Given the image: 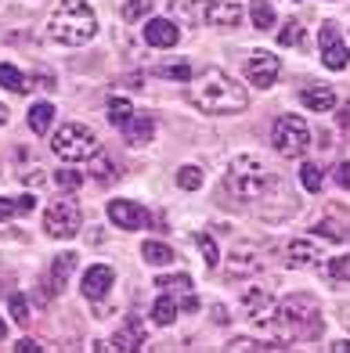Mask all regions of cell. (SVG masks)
Wrapping results in <instances>:
<instances>
[{
    "label": "cell",
    "instance_id": "obj_49",
    "mask_svg": "<svg viewBox=\"0 0 350 353\" xmlns=\"http://www.w3.org/2000/svg\"><path fill=\"white\" fill-rule=\"evenodd\" d=\"M4 335H8V325H4V321H0V343H4Z\"/></svg>",
    "mask_w": 350,
    "mask_h": 353
},
{
    "label": "cell",
    "instance_id": "obj_35",
    "mask_svg": "<svg viewBox=\"0 0 350 353\" xmlns=\"http://www.w3.org/2000/svg\"><path fill=\"white\" fill-rule=\"evenodd\" d=\"M148 8H152V0H126V4H123V19L137 22V19H145V14H148Z\"/></svg>",
    "mask_w": 350,
    "mask_h": 353
},
{
    "label": "cell",
    "instance_id": "obj_41",
    "mask_svg": "<svg viewBox=\"0 0 350 353\" xmlns=\"http://www.w3.org/2000/svg\"><path fill=\"white\" fill-rule=\"evenodd\" d=\"M336 184L350 191V163H340V166H336Z\"/></svg>",
    "mask_w": 350,
    "mask_h": 353
},
{
    "label": "cell",
    "instance_id": "obj_43",
    "mask_svg": "<svg viewBox=\"0 0 350 353\" xmlns=\"http://www.w3.org/2000/svg\"><path fill=\"white\" fill-rule=\"evenodd\" d=\"M14 350H19V353H40L43 346H40V343H33V339H22V343L14 346Z\"/></svg>",
    "mask_w": 350,
    "mask_h": 353
},
{
    "label": "cell",
    "instance_id": "obj_47",
    "mask_svg": "<svg viewBox=\"0 0 350 353\" xmlns=\"http://www.w3.org/2000/svg\"><path fill=\"white\" fill-rule=\"evenodd\" d=\"M213 321H217V325H224V321H228L224 317V307H213Z\"/></svg>",
    "mask_w": 350,
    "mask_h": 353
},
{
    "label": "cell",
    "instance_id": "obj_11",
    "mask_svg": "<svg viewBox=\"0 0 350 353\" xmlns=\"http://www.w3.org/2000/svg\"><path fill=\"white\" fill-rule=\"evenodd\" d=\"M108 220H113L116 228H123V231H141L148 223V213L141 210L137 202H130V199H116V202H108Z\"/></svg>",
    "mask_w": 350,
    "mask_h": 353
},
{
    "label": "cell",
    "instance_id": "obj_7",
    "mask_svg": "<svg viewBox=\"0 0 350 353\" xmlns=\"http://www.w3.org/2000/svg\"><path fill=\"white\" fill-rule=\"evenodd\" d=\"M79 223H84V213H79V205L72 199H58V202H51V210L43 213V231L51 238H76Z\"/></svg>",
    "mask_w": 350,
    "mask_h": 353
},
{
    "label": "cell",
    "instance_id": "obj_20",
    "mask_svg": "<svg viewBox=\"0 0 350 353\" xmlns=\"http://www.w3.org/2000/svg\"><path fill=\"white\" fill-rule=\"evenodd\" d=\"M318 260V245L307 242V238H296V242H289V249H285V263L289 267H311Z\"/></svg>",
    "mask_w": 350,
    "mask_h": 353
},
{
    "label": "cell",
    "instance_id": "obj_36",
    "mask_svg": "<svg viewBox=\"0 0 350 353\" xmlns=\"http://www.w3.org/2000/svg\"><path fill=\"white\" fill-rule=\"evenodd\" d=\"M195 245H199V249H202V256H206V267L213 270V267L220 263V256H217V245H213V238H210V234H195Z\"/></svg>",
    "mask_w": 350,
    "mask_h": 353
},
{
    "label": "cell",
    "instance_id": "obj_37",
    "mask_svg": "<svg viewBox=\"0 0 350 353\" xmlns=\"http://www.w3.org/2000/svg\"><path fill=\"white\" fill-rule=\"evenodd\" d=\"M55 181H58V188L76 191L79 184H84V173H76V170H58V173H55Z\"/></svg>",
    "mask_w": 350,
    "mask_h": 353
},
{
    "label": "cell",
    "instance_id": "obj_31",
    "mask_svg": "<svg viewBox=\"0 0 350 353\" xmlns=\"http://www.w3.org/2000/svg\"><path fill=\"white\" fill-rule=\"evenodd\" d=\"M325 274L332 281H350V256H332L325 263Z\"/></svg>",
    "mask_w": 350,
    "mask_h": 353
},
{
    "label": "cell",
    "instance_id": "obj_25",
    "mask_svg": "<svg viewBox=\"0 0 350 353\" xmlns=\"http://www.w3.org/2000/svg\"><path fill=\"white\" fill-rule=\"evenodd\" d=\"M0 87H8V90H14V94L33 90V87H29V79L14 69V65H0Z\"/></svg>",
    "mask_w": 350,
    "mask_h": 353
},
{
    "label": "cell",
    "instance_id": "obj_44",
    "mask_svg": "<svg viewBox=\"0 0 350 353\" xmlns=\"http://www.w3.org/2000/svg\"><path fill=\"white\" fill-rule=\"evenodd\" d=\"M37 90H55V79L51 76H40L37 79Z\"/></svg>",
    "mask_w": 350,
    "mask_h": 353
},
{
    "label": "cell",
    "instance_id": "obj_46",
    "mask_svg": "<svg viewBox=\"0 0 350 353\" xmlns=\"http://www.w3.org/2000/svg\"><path fill=\"white\" fill-rule=\"evenodd\" d=\"M336 119H340V126H350V101L340 108V116H336Z\"/></svg>",
    "mask_w": 350,
    "mask_h": 353
},
{
    "label": "cell",
    "instance_id": "obj_5",
    "mask_svg": "<svg viewBox=\"0 0 350 353\" xmlns=\"http://www.w3.org/2000/svg\"><path fill=\"white\" fill-rule=\"evenodd\" d=\"M51 148H55V155L61 159V163H84V159H90L94 152H98V141H94V134L87 130V126L66 123V126L55 134Z\"/></svg>",
    "mask_w": 350,
    "mask_h": 353
},
{
    "label": "cell",
    "instance_id": "obj_48",
    "mask_svg": "<svg viewBox=\"0 0 350 353\" xmlns=\"http://www.w3.org/2000/svg\"><path fill=\"white\" fill-rule=\"evenodd\" d=\"M4 123H8V108H4V105H0V126H4Z\"/></svg>",
    "mask_w": 350,
    "mask_h": 353
},
{
    "label": "cell",
    "instance_id": "obj_2",
    "mask_svg": "<svg viewBox=\"0 0 350 353\" xmlns=\"http://www.w3.org/2000/svg\"><path fill=\"white\" fill-rule=\"evenodd\" d=\"M47 33H51L55 43H66V47H79L94 40L98 33V19H94V11L84 4V0H61L55 8L51 22H47Z\"/></svg>",
    "mask_w": 350,
    "mask_h": 353
},
{
    "label": "cell",
    "instance_id": "obj_28",
    "mask_svg": "<svg viewBox=\"0 0 350 353\" xmlns=\"http://www.w3.org/2000/svg\"><path fill=\"white\" fill-rule=\"evenodd\" d=\"M159 76L177 79V83H192V65L188 61H166V65H159Z\"/></svg>",
    "mask_w": 350,
    "mask_h": 353
},
{
    "label": "cell",
    "instance_id": "obj_16",
    "mask_svg": "<svg viewBox=\"0 0 350 353\" xmlns=\"http://www.w3.org/2000/svg\"><path fill=\"white\" fill-rule=\"evenodd\" d=\"M177 40H181L177 22H170V19L145 22V43H152V47H177Z\"/></svg>",
    "mask_w": 350,
    "mask_h": 353
},
{
    "label": "cell",
    "instance_id": "obj_40",
    "mask_svg": "<svg viewBox=\"0 0 350 353\" xmlns=\"http://www.w3.org/2000/svg\"><path fill=\"white\" fill-rule=\"evenodd\" d=\"M14 213H19V202H14V199H0V220H11Z\"/></svg>",
    "mask_w": 350,
    "mask_h": 353
},
{
    "label": "cell",
    "instance_id": "obj_29",
    "mask_svg": "<svg viewBox=\"0 0 350 353\" xmlns=\"http://www.w3.org/2000/svg\"><path fill=\"white\" fill-rule=\"evenodd\" d=\"M130 116H134V105L126 98H116V94H113V98H108V119H113L116 126H123Z\"/></svg>",
    "mask_w": 350,
    "mask_h": 353
},
{
    "label": "cell",
    "instance_id": "obj_9",
    "mask_svg": "<svg viewBox=\"0 0 350 353\" xmlns=\"http://www.w3.org/2000/svg\"><path fill=\"white\" fill-rule=\"evenodd\" d=\"M278 72H282V61H278L271 51H253V54L246 58V76H249V83L260 87V90L275 87Z\"/></svg>",
    "mask_w": 350,
    "mask_h": 353
},
{
    "label": "cell",
    "instance_id": "obj_23",
    "mask_svg": "<svg viewBox=\"0 0 350 353\" xmlns=\"http://www.w3.org/2000/svg\"><path fill=\"white\" fill-rule=\"evenodd\" d=\"M141 256H145V263H152V267H166V263L177 260L173 249L163 245V242H145V245H141Z\"/></svg>",
    "mask_w": 350,
    "mask_h": 353
},
{
    "label": "cell",
    "instance_id": "obj_32",
    "mask_svg": "<svg viewBox=\"0 0 350 353\" xmlns=\"http://www.w3.org/2000/svg\"><path fill=\"white\" fill-rule=\"evenodd\" d=\"M300 181H304V188H307V191H322L325 173H322V166H318V163H307L304 170H300Z\"/></svg>",
    "mask_w": 350,
    "mask_h": 353
},
{
    "label": "cell",
    "instance_id": "obj_17",
    "mask_svg": "<svg viewBox=\"0 0 350 353\" xmlns=\"http://www.w3.org/2000/svg\"><path fill=\"white\" fill-rule=\"evenodd\" d=\"M123 137H126V144H134V148L148 144V141L155 137V123H152V116H130V119L123 123Z\"/></svg>",
    "mask_w": 350,
    "mask_h": 353
},
{
    "label": "cell",
    "instance_id": "obj_15",
    "mask_svg": "<svg viewBox=\"0 0 350 353\" xmlns=\"http://www.w3.org/2000/svg\"><path fill=\"white\" fill-rule=\"evenodd\" d=\"M155 288H163L166 296H173V303L181 299V307L184 310H199V299L192 296V278L188 274H177V278H159Z\"/></svg>",
    "mask_w": 350,
    "mask_h": 353
},
{
    "label": "cell",
    "instance_id": "obj_30",
    "mask_svg": "<svg viewBox=\"0 0 350 353\" xmlns=\"http://www.w3.org/2000/svg\"><path fill=\"white\" fill-rule=\"evenodd\" d=\"M8 310H11V317H14V325H29V299L22 296V292H11V299H8Z\"/></svg>",
    "mask_w": 350,
    "mask_h": 353
},
{
    "label": "cell",
    "instance_id": "obj_12",
    "mask_svg": "<svg viewBox=\"0 0 350 353\" xmlns=\"http://www.w3.org/2000/svg\"><path fill=\"white\" fill-rule=\"evenodd\" d=\"M113 281H116L113 267H105V263H94V267H87L84 281H79V292H84L87 299H105V292L113 288Z\"/></svg>",
    "mask_w": 350,
    "mask_h": 353
},
{
    "label": "cell",
    "instance_id": "obj_22",
    "mask_svg": "<svg viewBox=\"0 0 350 353\" xmlns=\"http://www.w3.org/2000/svg\"><path fill=\"white\" fill-rule=\"evenodd\" d=\"M72 267H76V252H61L58 260H55V267H51V288H66V281H69V274H72Z\"/></svg>",
    "mask_w": 350,
    "mask_h": 353
},
{
    "label": "cell",
    "instance_id": "obj_3",
    "mask_svg": "<svg viewBox=\"0 0 350 353\" xmlns=\"http://www.w3.org/2000/svg\"><path fill=\"white\" fill-rule=\"evenodd\" d=\"M271 321L285 339H314V335H322V310H318V299L311 296H289L285 303H278Z\"/></svg>",
    "mask_w": 350,
    "mask_h": 353
},
{
    "label": "cell",
    "instance_id": "obj_34",
    "mask_svg": "<svg viewBox=\"0 0 350 353\" xmlns=\"http://www.w3.org/2000/svg\"><path fill=\"white\" fill-rule=\"evenodd\" d=\"M278 43L282 47H300V43H304V26H300V22H285V29L278 33Z\"/></svg>",
    "mask_w": 350,
    "mask_h": 353
},
{
    "label": "cell",
    "instance_id": "obj_1",
    "mask_svg": "<svg viewBox=\"0 0 350 353\" xmlns=\"http://www.w3.org/2000/svg\"><path fill=\"white\" fill-rule=\"evenodd\" d=\"M188 98L195 108L210 112V116H228V112H242L246 108V90L235 83L224 69H202L195 79V87H188Z\"/></svg>",
    "mask_w": 350,
    "mask_h": 353
},
{
    "label": "cell",
    "instance_id": "obj_27",
    "mask_svg": "<svg viewBox=\"0 0 350 353\" xmlns=\"http://www.w3.org/2000/svg\"><path fill=\"white\" fill-rule=\"evenodd\" d=\"M173 317H177V303H173V296L163 292V299L152 307V321L155 325H173Z\"/></svg>",
    "mask_w": 350,
    "mask_h": 353
},
{
    "label": "cell",
    "instance_id": "obj_8",
    "mask_svg": "<svg viewBox=\"0 0 350 353\" xmlns=\"http://www.w3.org/2000/svg\"><path fill=\"white\" fill-rule=\"evenodd\" d=\"M318 43H322V61H325L332 72H340V69L350 65V47H347V40L336 33V26H332V22L322 26V33H318Z\"/></svg>",
    "mask_w": 350,
    "mask_h": 353
},
{
    "label": "cell",
    "instance_id": "obj_26",
    "mask_svg": "<svg viewBox=\"0 0 350 353\" xmlns=\"http://www.w3.org/2000/svg\"><path fill=\"white\" fill-rule=\"evenodd\" d=\"M249 19H253L257 29H271L275 26V8L267 4V0H253V4H249Z\"/></svg>",
    "mask_w": 350,
    "mask_h": 353
},
{
    "label": "cell",
    "instance_id": "obj_33",
    "mask_svg": "<svg viewBox=\"0 0 350 353\" xmlns=\"http://www.w3.org/2000/svg\"><path fill=\"white\" fill-rule=\"evenodd\" d=\"M177 184H181L184 191L202 188V170H199V166H181V170H177Z\"/></svg>",
    "mask_w": 350,
    "mask_h": 353
},
{
    "label": "cell",
    "instance_id": "obj_10",
    "mask_svg": "<svg viewBox=\"0 0 350 353\" xmlns=\"http://www.w3.org/2000/svg\"><path fill=\"white\" fill-rule=\"evenodd\" d=\"M242 0H202V19L217 26V29H235L238 22H242Z\"/></svg>",
    "mask_w": 350,
    "mask_h": 353
},
{
    "label": "cell",
    "instance_id": "obj_39",
    "mask_svg": "<svg viewBox=\"0 0 350 353\" xmlns=\"http://www.w3.org/2000/svg\"><path fill=\"white\" fill-rule=\"evenodd\" d=\"M19 181H22L26 188H29V184H40V181H43V170H40V166H33V170H26V173H19Z\"/></svg>",
    "mask_w": 350,
    "mask_h": 353
},
{
    "label": "cell",
    "instance_id": "obj_38",
    "mask_svg": "<svg viewBox=\"0 0 350 353\" xmlns=\"http://www.w3.org/2000/svg\"><path fill=\"white\" fill-rule=\"evenodd\" d=\"M318 231H322L329 242H343V231L336 228V223H329V220H325V223H318Z\"/></svg>",
    "mask_w": 350,
    "mask_h": 353
},
{
    "label": "cell",
    "instance_id": "obj_18",
    "mask_svg": "<svg viewBox=\"0 0 350 353\" xmlns=\"http://www.w3.org/2000/svg\"><path fill=\"white\" fill-rule=\"evenodd\" d=\"M300 101H304L311 112H329V108H336V94H332L329 83H314V87L300 90Z\"/></svg>",
    "mask_w": 350,
    "mask_h": 353
},
{
    "label": "cell",
    "instance_id": "obj_13",
    "mask_svg": "<svg viewBox=\"0 0 350 353\" xmlns=\"http://www.w3.org/2000/svg\"><path fill=\"white\" fill-rule=\"evenodd\" d=\"M242 307H246V314L257 321V325H267L271 314H275V296L267 292V288H246Z\"/></svg>",
    "mask_w": 350,
    "mask_h": 353
},
{
    "label": "cell",
    "instance_id": "obj_24",
    "mask_svg": "<svg viewBox=\"0 0 350 353\" xmlns=\"http://www.w3.org/2000/svg\"><path fill=\"white\" fill-rule=\"evenodd\" d=\"M51 123H55V108L47 101L29 108V126H33V134H47V130H51Z\"/></svg>",
    "mask_w": 350,
    "mask_h": 353
},
{
    "label": "cell",
    "instance_id": "obj_14",
    "mask_svg": "<svg viewBox=\"0 0 350 353\" xmlns=\"http://www.w3.org/2000/svg\"><path fill=\"white\" fill-rule=\"evenodd\" d=\"M108 350H119V353H134V350H145V325L137 317H126V325L113 335Z\"/></svg>",
    "mask_w": 350,
    "mask_h": 353
},
{
    "label": "cell",
    "instance_id": "obj_6",
    "mask_svg": "<svg viewBox=\"0 0 350 353\" xmlns=\"http://www.w3.org/2000/svg\"><path fill=\"white\" fill-rule=\"evenodd\" d=\"M271 141H275L278 155H285V159H300V155L311 148V130H307V123L300 119V116H282V119L275 123Z\"/></svg>",
    "mask_w": 350,
    "mask_h": 353
},
{
    "label": "cell",
    "instance_id": "obj_4",
    "mask_svg": "<svg viewBox=\"0 0 350 353\" xmlns=\"http://www.w3.org/2000/svg\"><path fill=\"white\" fill-rule=\"evenodd\" d=\"M224 188L231 191V199L238 202H253L267 191V166L253 155H238L228 163V176H224Z\"/></svg>",
    "mask_w": 350,
    "mask_h": 353
},
{
    "label": "cell",
    "instance_id": "obj_45",
    "mask_svg": "<svg viewBox=\"0 0 350 353\" xmlns=\"http://www.w3.org/2000/svg\"><path fill=\"white\" fill-rule=\"evenodd\" d=\"M329 350H332V353H350V339H340V343H332Z\"/></svg>",
    "mask_w": 350,
    "mask_h": 353
},
{
    "label": "cell",
    "instance_id": "obj_21",
    "mask_svg": "<svg viewBox=\"0 0 350 353\" xmlns=\"http://www.w3.org/2000/svg\"><path fill=\"white\" fill-rule=\"evenodd\" d=\"M90 176H94L98 184H108L113 176H119L113 155H108V152H94V155H90Z\"/></svg>",
    "mask_w": 350,
    "mask_h": 353
},
{
    "label": "cell",
    "instance_id": "obj_42",
    "mask_svg": "<svg viewBox=\"0 0 350 353\" xmlns=\"http://www.w3.org/2000/svg\"><path fill=\"white\" fill-rule=\"evenodd\" d=\"M14 202H19V213H33L37 210V199L33 195H22V199H14Z\"/></svg>",
    "mask_w": 350,
    "mask_h": 353
},
{
    "label": "cell",
    "instance_id": "obj_19",
    "mask_svg": "<svg viewBox=\"0 0 350 353\" xmlns=\"http://www.w3.org/2000/svg\"><path fill=\"white\" fill-rule=\"evenodd\" d=\"M253 270H260L257 249H253V245L235 249V252H231V260H228V274H231V278H246V274H253Z\"/></svg>",
    "mask_w": 350,
    "mask_h": 353
}]
</instances>
